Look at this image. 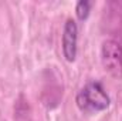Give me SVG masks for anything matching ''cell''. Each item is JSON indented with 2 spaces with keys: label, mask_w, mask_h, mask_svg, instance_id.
Returning a JSON list of instances; mask_svg holds the SVG:
<instances>
[{
  "label": "cell",
  "mask_w": 122,
  "mask_h": 121,
  "mask_svg": "<svg viewBox=\"0 0 122 121\" xmlns=\"http://www.w3.org/2000/svg\"><path fill=\"white\" fill-rule=\"evenodd\" d=\"M78 27L74 19H67L62 31V54L67 61H74L77 57Z\"/></svg>",
  "instance_id": "obj_3"
},
{
  "label": "cell",
  "mask_w": 122,
  "mask_h": 121,
  "mask_svg": "<svg viewBox=\"0 0 122 121\" xmlns=\"http://www.w3.org/2000/svg\"><path fill=\"white\" fill-rule=\"evenodd\" d=\"M90 9H91V1L88 0H80L75 6V13L78 16L80 20H85L90 14Z\"/></svg>",
  "instance_id": "obj_4"
},
{
  "label": "cell",
  "mask_w": 122,
  "mask_h": 121,
  "mask_svg": "<svg viewBox=\"0 0 122 121\" xmlns=\"http://www.w3.org/2000/svg\"><path fill=\"white\" fill-rule=\"evenodd\" d=\"M75 103L84 113H97L109 107L111 100L99 81H91L77 94Z\"/></svg>",
  "instance_id": "obj_1"
},
{
  "label": "cell",
  "mask_w": 122,
  "mask_h": 121,
  "mask_svg": "<svg viewBox=\"0 0 122 121\" xmlns=\"http://www.w3.org/2000/svg\"><path fill=\"white\" fill-rule=\"evenodd\" d=\"M101 61L105 70L117 78L122 77V44L114 38H108L101 47Z\"/></svg>",
  "instance_id": "obj_2"
}]
</instances>
